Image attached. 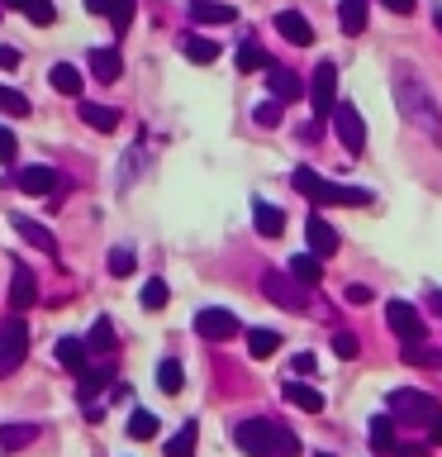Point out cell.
<instances>
[{"mask_svg": "<svg viewBox=\"0 0 442 457\" xmlns=\"http://www.w3.org/2000/svg\"><path fill=\"white\" fill-rule=\"evenodd\" d=\"M333 129H338L342 148H348L352 157L366 148V124H362V114H356V105H338L333 110Z\"/></svg>", "mask_w": 442, "mask_h": 457, "instance_id": "9c48e42d", "label": "cell"}, {"mask_svg": "<svg viewBox=\"0 0 442 457\" xmlns=\"http://www.w3.org/2000/svg\"><path fill=\"white\" fill-rule=\"evenodd\" d=\"M262 295L271 300V305L291 310V314H305L309 310V286H299L291 271H281V267L262 271Z\"/></svg>", "mask_w": 442, "mask_h": 457, "instance_id": "5b68a950", "label": "cell"}, {"mask_svg": "<svg viewBox=\"0 0 442 457\" xmlns=\"http://www.w3.org/2000/svg\"><path fill=\"white\" fill-rule=\"evenodd\" d=\"M281 395L291 400L295 410H305V414H319V410H323V395L314 391V386H305V381H291V377H285V386H281Z\"/></svg>", "mask_w": 442, "mask_h": 457, "instance_id": "ac0fdd59", "label": "cell"}, {"mask_svg": "<svg viewBox=\"0 0 442 457\" xmlns=\"http://www.w3.org/2000/svg\"><path fill=\"white\" fill-rule=\"evenodd\" d=\"M348 300H352V305H371V286H362V281L348 286Z\"/></svg>", "mask_w": 442, "mask_h": 457, "instance_id": "ee69618b", "label": "cell"}, {"mask_svg": "<svg viewBox=\"0 0 442 457\" xmlns=\"http://www.w3.org/2000/svg\"><path fill=\"white\" fill-rule=\"evenodd\" d=\"M252 224H257V234H262V238H281L285 214L271 205V200H252Z\"/></svg>", "mask_w": 442, "mask_h": 457, "instance_id": "e0dca14e", "label": "cell"}, {"mask_svg": "<svg viewBox=\"0 0 442 457\" xmlns=\"http://www.w3.org/2000/svg\"><path fill=\"white\" fill-rule=\"evenodd\" d=\"M266 86H271V100H281V105H295V100L305 96V81H299L291 67H276V62L266 67Z\"/></svg>", "mask_w": 442, "mask_h": 457, "instance_id": "8fae6325", "label": "cell"}, {"mask_svg": "<svg viewBox=\"0 0 442 457\" xmlns=\"http://www.w3.org/2000/svg\"><path fill=\"white\" fill-rule=\"evenodd\" d=\"M0 114H34L24 91H10V86H0Z\"/></svg>", "mask_w": 442, "mask_h": 457, "instance_id": "8d00e7d4", "label": "cell"}, {"mask_svg": "<svg viewBox=\"0 0 442 457\" xmlns=\"http://www.w3.org/2000/svg\"><path fill=\"white\" fill-rule=\"evenodd\" d=\"M171 300V291H167V281L162 277H152L148 286H143V310H162Z\"/></svg>", "mask_w": 442, "mask_h": 457, "instance_id": "74e56055", "label": "cell"}, {"mask_svg": "<svg viewBox=\"0 0 442 457\" xmlns=\"http://www.w3.org/2000/svg\"><path fill=\"white\" fill-rule=\"evenodd\" d=\"M395 105L405 114V124H413L428 138H442V114L433 105V96H428V86L405 67H395Z\"/></svg>", "mask_w": 442, "mask_h": 457, "instance_id": "6da1fadb", "label": "cell"}, {"mask_svg": "<svg viewBox=\"0 0 442 457\" xmlns=\"http://www.w3.org/2000/svg\"><path fill=\"white\" fill-rule=\"evenodd\" d=\"M295 191L299 195H309L314 205H348V210H362V205H371V191L366 186H338V181H328V177H319L314 167H295Z\"/></svg>", "mask_w": 442, "mask_h": 457, "instance_id": "3957f363", "label": "cell"}, {"mask_svg": "<svg viewBox=\"0 0 442 457\" xmlns=\"http://www.w3.org/2000/svg\"><path fill=\"white\" fill-rule=\"evenodd\" d=\"M276 34L291 38L295 48H309V43H314V29H309V20H305L299 10H281V14H276Z\"/></svg>", "mask_w": 442, "mask_h": 457, "instance_id": "9a60e30c", "label": "cell"}, {"mask_svg": "<svg viewBox=\"0 0 442 457\" xmlns=\"http://www.w3.org/2000/svg\"><path fill=\"white\" fill-rule=\"evenodd\" d=\"M81 124L100 129V134H114V129H119V110H114V105H95V100H81Z\"/></svg>", "mask_w": 442, "mask_h": 457, "instance_id": "2e32d148", "label": "cell"}, {"mask_svg": "<svg viewBox=\"0 0 442 457\" xmlns=\"http://www.w3.org/2000/svg\"><path fill=\"white\" fill-rule=\"evenodd\" d=\"M86 348H91V353H114V348H119V343H114V324H110V320H95V324H91V338H86Z\"/></svg>", "mask_w": 442, "mask_h": 457, "instance_id": "d590c367", "label": "cell"}, {"mask_svg": "<svg viewBox=\"0 0 442 457\" xmlns=\"http://www.w3.org/2000/svg\"><path fill=\"white\" fill-rule=\"evenodd\" d=\"M276 348H281L276 328H252V334H248V353L252 357H276Z\"/></svg>", "mask_w": 442, "mask_h": 457, "instance_id": "836d02e7", "label": "cell"}, {"mask_svg": "<svg viewBox=\"0 0 442 457\" xmlns=\"http://www.w3.org/2000/svg\"><path fill=\"white\" fill-rule=\"evenodd\" d=\"M295 371H299V377H305V371H314V353H299V357H295Z\"/></svg>", "mask_w": 442, "mask_h": 457, "instance_id": "681fc988", "label": "cell"}, {"mask_svg": "<svg viewBox=\"0 0 442 457\" xmlns=\"http://www.w3.org/2000/svg\"><path fill=\"white\" fill-rule=\"evenodd\" d=\"M191 20H195V24H233L238 10H233V5H219V0H195V5H191Z\"/></svg>", "mask_w": 442, "mask_h": 457, "instance_id": "7402d4cb", "label": "cell"}, {"mask_svg": "<svg viewBox=\"0 0 442 457\" xmlns=\"http://www.w3.org/2000/svg\"><path fill=\"white\" fill-rule=\"evenodd\" d=\"M333 353H338V357H356V338H352V334H338V338H333Z\"/></svg>", "mask_w": 442, "mask_h": 457, "instance_id": "7bdbcfd3", "label": "cell"}, {"mask_svg": "<svg viewBox=\"0 0 442 457\" xmlns=\"http://www.w3.org/2000/svg\"><path fill=\"white\" fill-rule=\"evenodd\" d=\"M14 228H20V238H24V243H34L38 253H57V238H53L38 220H24V214H20V220H14Z\"/></svg>", "mask_w": 442, "mask_h": 457, "instance_id": "d4e9b609", "label": "cell"}, {"mask_svg": "<svg viewBox=\"0 0 442 457\" xmlns=\"http://www.w3.org/2000/svg\"><path fill=\"white\" fill-rule=\"evenodd\" d=\"M34 438H38L34 424H0V448H5V453H20V448H29Z\"/></svg>", "mask_w": 442, "mask_h": 457, "instance_id": "83f0119b", "label": "cell"}, {"mask_svg": "<svg viewBox=\"0 0 442 457\" xmlns=\"http://www.w3.org/2000/svg\"><path fill=\"white\" fill-rule=\"evenodd\" d=\"M86 353H91V348H86V338H57V362H62L67 371H77V377L91 367V362H86Z\"/></svg>", "mask_w": 442, "mask_h": 457, "instance_id": "603a6c76", "label": "cell"}, {"mask_svg": "<svg viewBox=\"0 0 442 457\" xmlns=\"http://www.w3.org/2000/svg\"><path fill=\"white\" fill-rule=\"evenodd\" d=\"M390 457H428V448H423V443H399Z\"/></svg>", "mask_w": 442, "mask_h": 457, "instance_id": "f6af8a7d", "label": "cell"}, {"mask_svg": "<svg viewBox=\"0 0 442 457\" xmlns=\"http://www.w3.org/2000/svg\"><path fill=\"white\" fill-rule=\"evenodd\" d=\"M238 328H242V324H238L228 310H200V314H195V334H200V338H209V343L233 338Z\"/></svg>", "mask_w": 442, "mask_h": 457, "instance_id": "30bf717a", "label": "cell"}, {"mask_svg": "<svg viewBox=\"0 0 442 457\" xmlns=\"http://www.w3.org/2000/svg\"><path fill=\"white\" fill-rule=\"evenodd\" d=\"M385 324L399 343H419L423 338V314L409 305V300H385Z\"/></svg>", "mask_w": 442, "mask_h": 457, "instance_id": "ba28073f", "label": "cell"}, {"mask_svg": "<svg viewBox=\"0 0 442 457\" xmlns=\"http://www.w3.org/2000/svg\"><path fill=\"white\" fill-rule=\"evenodd\" d=\"M181 386H185V371H181L176 357H167V362L157 367V391H162V395H181Z\"/></svg>", "mask_w": 442, "mask_h": 457, "instance_id": "1f68e13d", "label": "cell"}, {"mask_svg": "<svg viewBox=\"0 0 442 457\" xmlns=\"http://www.w3.org/2000/svg\"><path fill=\"white\" fill-rule=\"evenodd\" d=\"M309 105H314V114H319V120H328V114L338 110V67H333V62H319V67H314Z\"/></svg>", "mask_w": 442, "mask_h": 457, "instance_id": "52a82bcc", "label": "cell"}, {"mask_svg": "<svg viewBox=\"0 0 442 457\" xmlns=\"http://www.w3.org/2000/svg\"><path fill=\"white\" fill-rule=\"evenodd\" d=\"M10 10H20V14H29L38 29H48L53 20H57V10H53V0H5Z\"/></svg>", "mask_w": 442, "mask_h": 457, "instance_id": "f1b7e54d", "label": "cell"}, {"mask_svg": "<svg viewBox=\"0 0 442 457\" xmlns=\"http://www.w3.org/2000/svg\"><path fill=\"white\" fill-rule=\"evenodd\" d=\"M305 234H309V253H314V257H333V253H338V243H342V238H338V228L328 224L323 214H309Z\"/></svg>", "mask_w": 442, "mask_h": 457, "instance_id": "4fadbf2b", "label": "cell"}, {"mask_svg": "<svg viewBox=\"0 0 442 457\" xmlns=\"http://www.w3.org/2000/svg\"><path fill=\"white\" fill-rule=\"evenodd\" d=\"M195 443H200V424H195V420H185L176 434H171L167 457H195Z\"/></svg>", "mask_w": 442, "mask_h": 457, "instance_id": "484cf974", "label": "cell"}, {"mask_svg": "<svg viewBox=\"0 0 442 457\" xmlns=\"http://www.w3.org/2000/svg\"><path fill=\"white\" fill-rule=\"evenodd\" d=\"M134 267H138V257L128 253V248H114L110 253V277H134Z\"/></svg>", "mask_w": 442, "mask_h": 457, "instance_id": "f35d334b", "label": "cell"}, {"mask_svg": "<svg viewBox=\"0 0 442 457\" xmlns=\"http://www.w3.org/2000/svg\"><path fill=\"white\" fill-rule=\"evenodd\" d=\"M81 81H86V77H81L77 67H67V62H57V67L48 71V86H53L57 96H81Z\"/></svg>", "mask_w": 442, "mask_h": 457, "instance_id": "4316f807", "label": "cell"}, {"mask_svg": "<svg viewBox=\"0 0 442 457\" xmlns=\"http://www.w3.org/2000/svg\"><path fill=\"white\" fill-rule=\"evenodd\" d=\"M128 438H138V443L157 438V414L152 410H134V414H128Z\"/></svg>", "mask_w": 442, "mask_h": 457, "instance_id": "e575fe53", "label": "cell"}, {"mask_svg": "<svg viewBox=\"0 0 442 457\" xmlns=\"http://www.w3.org/2000/svg\"><path fill=\"white\" fill-rule=\"evenodd\" d=\"M29 357V328L20 314H10L5 324H0V377H10L14 367H24Z\"/></svg>", "mask_w": 442, "mask_h": 457, "instance_id": "8992f818", "label": "cell"}, {"mask_svg": "<svg viewBox=\"0 0 442 457\" xmlns=\"http://www.w3.org/2000/svg\"><path fill=\"white\" fill-rule=\"evenodd\" d=\"M390 14H413V0H381Z\"/></svg>", "mask_w": 442, "mask_h": 457, "instance_id": "7dc6e473", "label": "cell"}, {"mask_svg": "<svg viewBox=\"0 0 442 457\" xmlns=\"http://www.w3.org/2000/svg\"><path fill=\"white\" fill-rule=\"evenodd\" d=\"M252 120L262 124V129H276L281 124V100H262V105L252 110Z\"/></svg>", "mask_w": 442, "mask_h": 457, "instance_id": "ab89813d", "label": "cell"}, {"mask_svg": "<svg viewBox=\"0 0 442 457\" xmlns=\"http://www.w3.org/2000/svg\"><path fill=\"white\" fill-rule=\"evenodd\" d=\"M0 67L14 71V67H20V53H14V48H0Z\"/></svg>", "mask_w": 442, "mask_h": 457, "instance_id": "c3c4849f", "label": "cell"}, {"mask_svg": "<svg viewBox=\"0 0 442 457\" xmlns=\"http://www.w3.org/2000/svg\"><path fill=\"white\" fill-rule=\"evenodd\" d=\"M371 448H376V457H390L399 443H395V420L390 414H376L371 420Z\"/></svg>", "mask_w": 442, "mask_h": 457, "instance_id": "cb8c5ba5", "label": "cell"}, {"mask_svg": "<svg viewBox=\"0 0 442 457\" xmlns=\"http://www.w3.org/2000/svg\"><path fill=\"white\" fill-rule=\"evenodd\" d=\"M14 153H20V143H14V129H5V124H0V162H14Z\"/></svg>", "mask_w": 442, "mask_h": 457, "instance_id": "b9f144b4", "label": "cell"}, {"mask_svg": "<svg viewBox=\"0 0 442 457\" xmlns=\"http://www.w3.org/2000/svg\"><path fill=\"white\" fill-rule=\"evenodd\" d=\"M399 357H405L409 367H442V348H423L419 343H399Z\"/></svg>", "mask_w": 442, "mask_h": 457, "instance_id": "f546056e", "label": "cell"}, {"mask_svg": "<svg viewBox=\"0 0 442 457\" xmlns=\"http://www.w3.org/2000/svg\"><path fill=\"white\" fill-rule=\"evenodd\" d=\"M114 5H119V0H86V10H91V14H105V20L114 14Z\"/></svg>", "mask_w": 442, "mask_h": 457, "instance_id": "bcb514c9", "label": "cell"}, {"mask_svg": "<svg viewBox=\"0 0 442 457\" xmlns=\"http://www.w3.org/2000/svg\"><path fill=\"white\" fill-rule=\"evenodd\" d=\"M219 38H185V57H191L195 67H209V62H219Z\"/></svg>", "mask_w": 442, "mask_h": 457, "instance_id": "4dcf8cb0", "label": "cell"}, {"mask_svg": "<svg viewBox=\"0 0 442 457\" xmlns=\"http://www.w3.org/2000/svg\"><path fill=\"white\" fill-rule=\"evenodd\" d=\"M371 20V5L366 0H338V24H342V34H362Z\"/></svg>", "mask_w": 442, "mask_h": 457, "instance_id": "44dd1931", "label": "cell"}, {"mask_svg": "<svg viewBox=\"0 0 442 457\" xmlns=\"http://www.w3.org/2000/svg\"><path fill=\"white\" fill-rule=\"evenodd\" d=\"M433 20H438V29H442V5H438V14H433Z\"/></svg>", "mask_w": 442, "mask_h": 457, "instance_id": "f907efd6", "label": "cell"}, {"mask_svg": "<svg viewBox=\"0 0 442 457\" xmlns=\"http://www.w3.org/2000/svg\"><path fill=\"white\" fill-rule=\"evenodd\" d=\"M314 457H333V453H314Z\"/></svg>", "mask_w": 442, "mask_h": 457, "instance_id": "816d5d0a", "label": "cell"}, {"mask_svg": "<svg viewBox=\"0 0 442 457\" xmlns=\"http://www.w3.org/2000/svg\"><path fill=\"white\" fill-rule=\"evenodd\" d=\"M323 257H314V253H295L291 262H285V271H291V277L299 281V286H319L323 281Z\"/></svg>", "mask_w": 442, "mask_h": 457, "instance_id": "ffe728a7", "label": "cell"}, {"mask_svg": "<svg viewBox=\"0 0 442 457\" xmlns=\"http://www.w3.org/2000/svg\"><path fill=\"white\" fill-rule=\"evenodd\" d=\"M110 24H114V34H128V24H134V0H119L110 14Z\"/></svg>", "mask_w": 442, "mask_h": 457, "instance_id": "60d3db41", "label": "cell"}, {"mask_svg": "<svg viewBox=\"0 0 442 457\" xmlns=\"http://www.w3.org/2000/svg\"><path fill=\"white\" fill-rule=\"evenodd\" d=\"M233 443L248 457H295L299 453V438L276 420H242L233 428Z\"/></svg>", "mask_w": 442, "mask_h": 457, "instance_id": "7a4b0ae2", "label": "cell"}, {"mask_svg": "<svg viewBox=\"0 0 442 457\" xmlns=\"http://www.w3.org/2000/svg\"><path fill=\"white\" fill-rule=\"evenodd\" d=\"M390 420L433 428V424L442 420V400L428 395V391H413V386H405V391H390Z\"/></svg>", "mask_w": 442, "mask_h": 457, "instance_id": "277c9868", "label": "cell"}, {"mask_svg": "<svg viewBox=\"0 0 442 457\" xmlns=\"http://www.w3.org/2000/svg\"><path fill=\"white\" fill-rule=\"evenodd\" d=\"M262 67H271V57H266V48H262V43H242V48H238V71H242V77H248V71H262Z\"/></svg>", "mask_w": 442, "mask_h": 457, "instance_id": "d6a6232c", "label": "cell"}, {"mask_svg": "<svg viewBox=\"0 0 442 457\" xmlns=\"http://www.w3.org/2000/svg\"><path fill=\"white\" fill-rule=\"evenodd\" d=\"M91 77H95V81H119V77H124L119 48H95V53H91Z\"/></svg>", "mask_w": 442, "mask_h": 457, "instance_id": "d6986e66", "label": "cell"}, {"mask_svg": "<svg viewBox=\"0 0 442 457\" xmlns=\"http://www.w3.org/2000/svg\"><path fill=\"white\" fill-rule=\"evenodd\" d=\"M34 300H38V277L29 267H14V277H10V310L24 314Z\"/></svg>", "mask_w": 442, "mask_h": 457, "instance_id": "5bb4252c", "label": "cell"}, {"mask_svg": "<svg viewBox=\"0 0 442 457\" xmlns=\"http://www.w3.org/2000/svg\"><path fill=\"white\" fill-rule=\"evenodd\" d=\"M14 186H20L24 195H53V191H62V177H57L53 167H24L20 177H14Z\"/></svg>", "mask_w": 442, "mask_h": 457, "instance_id": "7c38bea8", "label": "cell"}]
</instances>
